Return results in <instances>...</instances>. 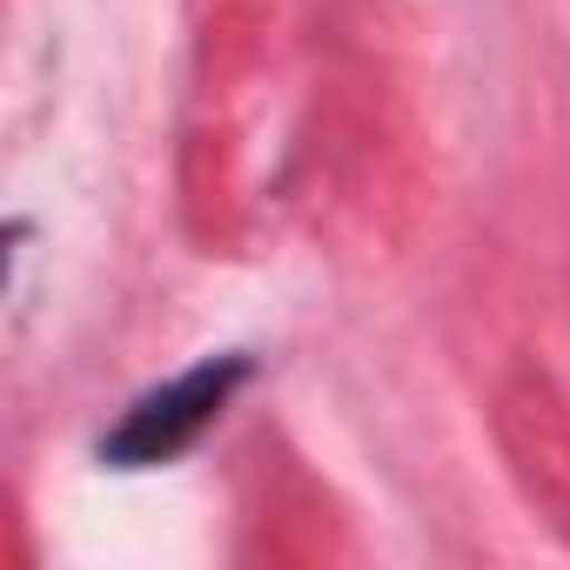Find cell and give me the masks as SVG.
Masks as SVG:
<instances>
[{
  "mask_svg": "<svg viewBox=\"0 0 570 570\" xmlns=\"http://www.w3.org/2000/svg\"><path fill=\"white\" fill-rule=\"evenodd\" d=\"M242 383H248V356H215V363H202V370L148 390V396H135L128 416L101 436V456L115 470H148V463H168V456L195 450L202 430L228 410V396Z\"/></svg>",
  "mask_w": 570,
  "mask_h": 570,
  "instance_id": "obj_1",
  "label": "cell"
}]
</instances>
